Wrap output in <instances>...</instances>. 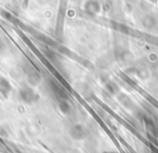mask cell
Wrapping results in <instances>:
<instances>
[{"instance_id": "1", "label": "cell", "mask_w": 158, "mask_h": 153, "mask_svg": "<svg viewBox=\"0 0 158 153\" xmlns=\"http://www.w3.org/2000/svg\"><path fill=\"white\" fill-rule=\"evenodd\" d=\"M19 97L26 104H34L39 99V95L29 86H23L19 92Z\"/></svg>"}, {"instance_id": "2", "label": "cell", "mask_w": 158, "mask_h": 153, "mask_svg": "<svg viewBox=\"0 0 158 153\" xmlns=\"http://www.w3.org/2000/svg\"><path fill=\"white\" fill-rule=\"evenodd\" d=\"M25 72H26L27 79L31 84H37L39 83V81L41 80V76L40 73L31 65H27V67L25 68Z\"/></svg>"}, {"instance_id": "3", "label": "cell", "mask_w": 158, "mask_h": 153, "mask_svg": "<svg viewBox=\"0 0 158 153\" xmlns=\"http://www.w3.org/2000/svg\"><path fill=\"white\" fill-rule=\"evenodd\" d=\"M85 10L89 14H97L101 10V6H100L99 1H97V0H89L85 5Z\"/></svg>"}, {"instance_id": "4", "label": "cell", "mask_w": 158, "mask_h": 153, "mask_svg": "<svg viewBox=\"0 0 158 153\" xmlns=\"http://www.w3.org/2000/svg\"><path fill=\"white\" fill-rule=\"evenodd\" d=\"M70 135L73 136L74 138H84L85 135H86V131H85V128L82 126H80V125H76V126H74L72 129H70Z\"/></svg>"}, {"instance_id": "5", "label": "cell", "mask_w": 158, "mask_h": 153, "mask_svg": "<svg viewBox=\"0 0 158 153\" xmlns=\"http://www.w3.org/2000/svg\"><path fill=\"white\" fill-rule=\"evenodd\" d=\"M10 91H11V85L9 81L5 78H0V93H2L5 96H8Z\"/></svg>"}, {"instance_id": "6", "label": "cell", "mask_w": 158, "mask_h": 153, "mask_svg": "<svg viewBox=\"0 0 158 153\" xmlns=\"http://www.w3.org/2000/svg\"><path fill=\"white\" fill-rule=\"evenodd\" d=\"M59 105H60V109H61L62 112H64V113H68V112L70 111V109H72L69 103H68L67 100L59 101Z\"/></svg>"}, {"instance_id": "7", "label": "cell", "mask_w": 158, "mask_h": 153, "mask_svg": "<svg viewBox=\"0 0 158 153\" xmlns=\"http://www.w3.org/2000/svg\"><path fill=\"white\" fill-rule=\"evenodd\" d=\"M106 90H107L110 94H116V93L118 92L119 88L116 83H114V82H108V83L106 84Z\"/></svg>"}]
</instances>
